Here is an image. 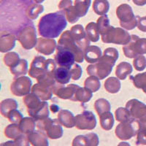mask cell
<instances>
[{
	"label": "cell",
	"mask_w": 146,
	"mask_h": 146,
	"mask_svg": "<svg viewBox=\"0 0 146 146\" xmlns=\"http://www.w3.org/2000/svg\"><path fill=\"white\" fill-rule=\"evenodd\" d=\"M65 13L62 10L43 15L38 23L39 35L44 38H56L66 27Z\"/></svg>",
	"instance_id": "6da1fadb"
},
{
	"label": "cell",
	"mask_w": 146,
	"mask_h": 146,
	"mask_svg": "<svg viewBox=\"0 0 146 146\" xmlns=\"http://www.w3.org/2000/svg\"><path fill=\"white\" fill-rule=\"evenodd\" d=\"M119 57V53L114 48H108L98 62L87 66L86 72L90 76L103 80L111 73L113 67Z\"/></svg>",
	"instance_id": "7a4b0ae2"
},
{
	"label": "cell",
	"mask_w": 146,
	"mask_h": 146,
	"mask_svg": "<svg viewBox=\"0 0 146 146\" xmlns=\"http://www.w3.org/2000/svg\"><path fill=\"white\" fill-rule=\"evenodd\" d=\"M36 127L39 131L43 132L48 138L57 139L63 136V129L58 120L45 118L36 122Z\"/></svg>",
	"instance_id": "3957f363"
},
{
	"label": "cell",
	"mask_w": 146,
	"mask_h": 146,
	"mask_svg": "<svg viewBox=\"0 0 146 146\" xmlns=\"http://www.w3.org/2000/svg\"><path fill=\"white\" fill-rule=\"evenodd\" d=\"M116 15L120 25L126 30H132L137 27V17L135 16L132 7L127 4H122L116 9Z\"/></svg>",
	"instance_id": "277c9868"
},
{
	"label": "cell",
	"mask_w": 146,
	"mask_h": 146,
	"mask_svg": "<svg viewBox=\"0 0 146 146\" xmlns=\"http://www.w3.org/2000/svg\"><path fill=\"white\" fill-rule=\"evenodd\" d=\"M140 129V123L137 119L131 118L128 121L121 122L115 128V134L121 140H128L137 135Z\"/></svg>",
	"instance_id": "5b68a950"
},
{
	"label": "cell",
	"mask_w": 146,
	"mask_h": 146,
	"mask_svg": "<svg viewBox=\"0 0 146 146\" xmlns=\"http://www.w3.org/2000/svg\"><path fill=\"white\" fill-rule=\"evenodd\" d=\"M104 43H113L116 45H126L131 40V35L123 28H115L113 26L104 35H101Z\"/></svg>",
	"instance_id": "8992f818"
},
{
	"label": "cell",
	"mask_w": 146,
	"mask_h": 146,
	"mask_svg": "<svg viewBox=\"0 0 146 146\" xmlns=\"http://www.w3.org/2000/svg\"><path fill=\"white\" fill-rule=\"evenodd\" d=\"M125 56L135 58L138 56L146 53V38H139L137 35H131V40L123 47Z\"/></svg>",
	"instance_id": "52a82bcc"
},
{
	"label": "cell",
	"mask_w": 146,
	"mask_h": 146,
	"mask_svg": "<svg viewBox=\"0 0 146 146\" xmlns=\"http://www.w3.org/2000/svg\"><path fill=\"white\" fill-rule=\"evenodd\" d=\"M21 46L26 50H31L37 43L36 32L33 23L28 24L18 32L16 36Z\"/></svg>",
	"instance_id": "ba28073f"
},
{
	"label": "cell",
	"mask_w": 146,
	"mask_h": 146,
	"mask_svg": "<svg viewBox=\"0 0 146 146\" xmlns=\"http://www.w3.org/2000/svg\"><path fill=\"white\" fill-rule=\"evenodd\" d=\"M58 46L63 47L67 50L72 52L75 55V62L82 63L84 60V51L77 45L73 37L72 36L70 30L65 31L62 34L58 42Z\"/></svg>",
	"instance_id": "9c48e42d"
},
{
	"label": "cell",
	"mask_w": 146,
	"mask_h": 146,
	"mask_svg": "<svg viewBox=\"0 0 146 146\" xmlns=\"http://www.w3.org/2000/svg\"><path fill=\"white\" fill-rule=\"evenodd\" d=\"M32 81L28 77H18L14 79L10 85V91L15 96H27L30 93V91H32Z\"/></svg>",
	"instance_id": "30bf717a"
},
{
	"label": "cell",
	"mask_w": 146,
	"mask_h": 146,
	"mask_svg": "<svg viewBox=\"0 0 146 146\" xmlns=\"http://www.w3.org/2000/svg\"><path fill=\"white\" fill-rule=\"evenodd\" d=\"M96 126V116L91 111L85 110L75 116V127L78 129L93 130Z\"/></svg>",
	"instance_id": "8fae6325"
},
{
	"label": "cell",
	"mask_w": 146,
	"mask_h": 146,
	"mask_svg": "<svg viewBox=\"0 0 146 146\" xmlns=\"http://www.w3.org/2000/svg\"><path fill=\"white\" fill-rule=\"evenodd\" d=\"M54 60L59 66L70 69L75 64V57L72 52L63 47L57 45Z\"/></svg>",
	"instance_id": "7c38bea8"
},
{
	"label": "cell",
	"mask_w": 146,
	"mask_h": 146,
	"mask_svg": "<svg viewBox=\"0 0 146 146\" xmlns=\"http://www.w3.org/2000/svg\"><path fill=\"white\" fill-rule=\"evenodd\" d=\"M72 36L73 37L77 45L84 51L88 46H90V40L87 36L86 32L83 26L80 24L72 27L70 29Z\"/></svg>",
	"instance_id": "4fadbf2b"
},
{
	"label": "cell",
	"mask_w": 146,
	"mask_h": 146,
	"mask_svg": "<svg viewBox=\"0 0 146 146\" xmlns=\"http://www.w3.org/2000/svg\"><path fill=\"white\" fill-rule=\"evenodd\" d=\"M47 60L48 59L45 57L41 56H35L30 65L29 75L35 79H38L41 75H43L46 70Z\"/></svg>",
	"instance_id": "5bb4252c"
},
{
	"label": "cell",
	"mask_w": 146,
	"mask_h": 146,
	"mask_svg": "<svg viewBox=\"0 0 146 146\" xmlns=\"http://www.w3.org/2000/svg\"><path fill=\"white\" fill-rule=\"evenodd\" d=\"M79 86L76 84H70L66 86H64L63 85L57 83L52 88L53 93L58 98L62 100H72L75 95L76 90L79 88Z\"/></svg>",
	"instance_id": "9a60e30c"
},
{
	"label": "cell",
	"mask_w": 146,
	"mask_h": 146,
	"mask_svg": "<svg viewBox=\"0 0 146 146\" xmlns=\"http://www.w3.org/2000/svg\"><path fill=\"white\" fill-rule=\"evenodd\" d=\"M56 41L54 39L48 38H38L37 43L35 46V50L38 53L43 55H51L57 48Z\"/></svg>",
	"instance_id": "2e32d148"
},
{
	"label": "cell",
	"mask_w": 146,
	"mask_h": 146,
	"mask_svg": "<svg viewBox=\"0 0 146 146\" xmlns=\"http://www.w3.org/2000/svg\"><path fill=\"white\" fill-rule=\"evenodd\" d=\"M16 40V36L13 34L2 32L0 36V51L6 53L13 50L15 45Z\"/></svg>",
	"instance_id": "e0dca14e"
},
{
	"label": "cell",
	"mask_w": 146,
	"mask_h": 146,
	"mask_svg": "<svg viewBox=\"0 0 146 146\" xmlns=\"http://www.w3.org/2000/svg\"><path fill=\"white\" fill-rule=\"evenodd\" d=\"M32 93L36 95L42 101H48L51 100L53 96L52 88L47 87L40 83H36L32 88Z\"/></svg>",
	"instance_id": "ac0fdd59"
},
{
	"label": "cell",
	"mask_w": 146,
	"mask_h": 146,
	"mask_svg": "<svg viewBox=\"0 0 146 146\" xmlns=\"http://www.w3.org/2000/svg\"><path fill=\"white\" fill-rule=\"evenodd\" d=\"M146 105L142 102L139 101L136 99H132L127 102L126 105V108L129 110L131 116L135 119H139L141 116L143 112V109L145 108Z\"/></svg>",
	"instance_id": "d6986e66"
},
{
	"label": "cell",
	"mask_w": 146,
	"mask_h": 146,
	"mask_svg": "<svg viewBox=\"0 0 146 146\" xmlns=\"http://www.w3.org/2000/svg\"><path fill=\"white\" fill-rule=\"evenodd\" d=\"M27 137L32 146H49L47 135L39 130L30 133Z\"/></svg>",
	"instance_id": "ffe728a7"
},
{
	"label": "cell",
	"mask_w": 146,
	"mask_h": 146,
	"mask_svg": "<svg viewBox=\"0 0 146 146\" xmlns=\"http://www.w3.org/2000/svg\"><path fill=\"white\" fill-rule=\"evenodd\" d=\"M59 123L64 127L71 129L75 126V117L72 112L67 110H61L58 113Z\"/></svg>",
	"instance_id": "44dd1931"
},
{
	"label": "cell",
	"mask_w": 146,
	"mask_h": 146,
	"mask_svg": "<svg viewBox=\"0 0 146 146\" xmlns=\"http://www.w3.org/2000/svg\"><path fill=\"white\" fill-rule=\"evenodd\" d=\"M102 56L100 48L96 45H90L84 50V58L88 63L94 64Z\"/></svg>",
	"instance_id": "7402d4cb"
},
{
	"label": "cell",
	"mask_w": 146,
	"mask_h": 146,
	"mask_svg": "<svg viewBox=\"0 0 146 146\" xmlns=\"http://www.w3.org/2000/svg\"><path fill=\"white\" fill-rule=\"evenodd\" d=\"M42 102L43 101L41 102V100L33 93L29 94L23 98V103L27 108L28 113H32L36 109H38L42 105Z\"/></svg>",
	"instance_id": "603a6c76"
},
{
	"label": "cell",
	"mask_w": 146,
	"mask_h": 146,
	"mask_svg": "<svg viewBox=\"0 0 146 146\" xmlns=\"http://www.w3.org/2000/svg\"><path fill=\"white\" fill-rule=\"evenodd\" d=\"M72 78L70 69L59 66L55 72V79L56 83L62 85L69 83Z\"/></svg>",
	"instance_id": "cb8c5ba5"
},
{
	"label": "cell",
	"mask_w": 146,
	"mask_h": 146,
	"mask_svg": "<svg viewBox=\"0 0 146 146\" xmlns=\"http://www.w3.org/2000/svg\"><path fill=\"white\" fill-rule=\"evenodd\" d=\"M49 114H50V112L48 108V103L46 102V101H43L42 105L38 109L29 113V116L33 118L36 121L48 118L49 117Z\"/></svg>",
	"instance_id": "d4e9b609"
},
{
	"label": "cell",
	"mask_w": 146,
	"mask_h": 146,
	"mask_svg": "<svg viewBox=\"0 0 146 146\" xmlns=\"http://www.w3.org/2000/svg\"><path fill=\"white\" fill-rule=\"evenodd\" d=\"M93 92H91L90 90L86 88H81L79 87L75 91V95L73 96L72 101L80 102L82 103H86L91 100L93 96Z\"/></svg>",
	"instance_id": "484cf974"
},
{
	"label": "cell",
	"mask_w": 146,
	"mask_h": 146,
	"mask_svg": "<svg viewBox=\"0 0 146 146\" xmlns=\"http://www.w3.org/2000/svg\"><path fill=\"white\" fill-rule=\"evenodd\" d=\"M18 102L13 99H6L2 100L0 105V111L2 116L7 118L8 115L13 110L18 108Z\"/></svg>",
	"instance_id": "4316f807"
},
{
	"label": "cell",
	"mask_w": 146,
	"mask_h": 146,
	"mask_svg": "<svg viewBox=\"0 0 146 146\" xmlns=\"http://www.w3.org/2000/svg\"><path fill=\"white\" fill-rule=\"evenodd\" d=\"M35 120L32 117H25L21 120L19 123V126L21 130L22 133L26 135H29L30 133L35 131V127L36 123Z\"/></svg>",
	"instance_id": "83f0119b"
},
{
	"label": "cell",
	"mask_w": 146,
	"mask_h": 146,
	"mask_svg": "<svg viewBox=\"0 0 146 146\" xmlns=\"http://www.w3.org/2000/svg\"><path fill=\"white\" fill-rule=\"evenodd\" d=\"M132 66L129 62H123L117 65L115 75L119 80H125L126 77L132 72Z\"/></svg>",
	"instance_id": "f1b7e54d"
},
{
	"label": "cell",
	"mask_w": 146,
	"mask_h": 146,
	"mask_svg": "<svg viewBox=\"0 0 146 146\" xmlns=\"http://www.w3.org/2000/svg\"><path fill=\"white\" fill-rule=\"evenodd\" d=\"M11 73L15 77H21L27 74L28 72V62L26 59H21L17 64L10 67Z\"/></svg>",
	"instance_id": "f546056e"
},
{
	"label": "cell",
	"mask_w": 146,
	"mask_h": 146,
	"mask_svg": "<svg viewBox=\"0 0 146 146\" xmlns=\"http://www.w3.org/2000/svg\"><path fill=\"white\" fill-rule=\"evenodd\" d=\"M43 11V5H42L41 4L33 3L27 7L26 10V15L30 20H35Z\"/></svg>",
	"instance_id": "4dcf8cb0"
},
{
	"label": "cell",
	"mask_w": 146,
	"mask_h": 146,
	"mask_svg": "<svg viewBox=\"0 0 146 146\" xmlns=\"http://www.w3.org/2000/svg\"><path fill=\"white\" fill-rule=\"evenodd\" d=\"M86 32L87 36L91 42H96L100 40V31L97 24L94 22H90L86 27Z\"/></svg>",
	"instance_id": "1f68e13d"
},
{
	"label": "cell",
	"mask_w": 146,
	"mask_h": 146,
	"mask_svg": "<svg viewBox=\"0 0 146 146\" xmlns=\"http://www.w3.org/2000/svg\"><path fill=\"white\" fill-rule=\"evenodd\" d=\"M121 83L118 78L110 77L105 82V88L108 93L116 94L120 91Z\"/></svg>",
	"instance_id": "d6a6232c"
},
{
	"label": "cell",
	"mask_w": 146,
	"mask_h": 146,
	"mask_svg": "<svg viewBox=\"0 0 146 146\" xmlns=\"http://www.w3.org/2000/svg\"><path fill=\"white\" fill-rule=\"evenodd\" d=\"M100 120L101 127L105 131H110L112 129L114 125V117L110 112L103 113L99 115Z\"/></svg>",
	"instance_id": "836d02e7"
},
{
	"label": "cell",
	"mask_w": 146,
	"mask_h": 146,
	"mask_svg": "<svg viewBox=\"0 0 146 146\" xmlns=\"http://www.w3.org/2000/svg\"><path fill=\"white\" fill-rule=\"evenodd\" d=\"M110 9V3L108 0H94L93 10L99 15H104L108 13Z\"/></svg>",
	"instance_id": "e575fe53"
},
{
	"label": "cell",
	"mask_w": 146,
	"mask_h": 146,
	"mask_svg": "<svg viewBox=\"0 0 146 146\" xmlns=\"http://www.w3.org/2000/svg\"><path fill=\"white\" fill-rule=\"evenodd\" d=\"M4 134L7 138L13 139H16L17 137L23 135L19 124H16V123H11V124L6 126Z\"/></svg>",
	"instance_id": "d590c367"
},
{
	"label": "cell",
	"mask_w": 146,
	"mask_h": 146,
	"mask_svg": "<svg viewBox=\"0 0 146 146\" xmlns=\"http://www.w3.org/2000/svg\"><path fill=\"white\" fill-rule=\"evenodd\" d=\"M91 3V0H75L74 6H75L80 18L86 15Z\"/></svg>",
	"instance_id": "8d00e7d4"
},
{
	"label": "cell",
	"mask_w": 146,
	"mask_h": 146,
	"mask_svg": "<svg viewBox=\"0 0 146 146\" xmlns=\"http://www.w3.org/2000/svg\"><path fill=\"white\" fill-rule=\"evenodd\" d=\"M94 108L96 110V113H98L99 115H100L107 113V112H110L111 105L108 100L101 98L95 101Z\"/></svg>",
	"instance_id": "74e56055"
},
{
	"label": "cell",
	"mask_w": 146,
	"mask_h": 146,
	"mask_svg": "<svg viewBox=\"0 0 146 146\" xmlns=\"http://www.w3.org/2000/svg\"><path fill=\"white\" fill-rule=\"evenodd\" d=\"M84 87L90 90L91 92L95 93L101 88V83L98 78L95 76H90L85 80Z\"/></svg>",
	"instance_id": "f35d334b"
},
{
	"label": "cell",
	"mask_w": 146,
	"mask_h": 146,
	"mask_svg": "<svg viewBox=\"0 0 146 146\" xmlns=\"http://www.w3.org/2000/svg\"><path fill=\"white\" fill-rule=\"evenodd\" d=\"M133 84L137 88L142 89L145 94H146V72L139 73L135 76L131 77Z\"/></svg>",
	"instance_id": "ab89813d"
},
{
	"label": "cell",
	"mask_w": 146,
	"mask_h": 146,
	"mask_svg": "<svg viewBox=\"0 0 146 146\" xmlns=\"http://www.w3.org/2000/svg\"><path fill=\"white\" fill-rule=\"evenodd\" d=\"M97 27H98L99 31H100V35H102L108 31L111 25L110 24V20L109 18L107 15H104L100 16V18L97 19V22H96Z\"/></svg>",
	"instance_id": "60d3db41"
},
{
	"label": "cell",
	"mask_w": 146,
	"mask_h": 146,
	"mask_svg": "<svg viewBox=\"0 0 146 146\" xmlns=\"http://www.w3.org/2000/svg\"><path fill=\"white\" fill-rule=\"evenodd\" d=\"M115 119L119 121L120 123L124 122L133 118L129 110L126 108H118L115 112Z\"/></svg>",
	"instance_id": "b9f144b4"
},
{
	"label": "cell",
	"mask_w": 146,
	"mask_h": 146,
	"mask_svg": "<svg viewBox=\"0 0 146 146\" xmlns=\"http://www.w3.org/2000/svg\"><path fill=\"white\" fill-rule=\"evenodd\" d=\"M4 63L8 67L14 66L20 61V56L15 52H9L5 55L3 58Z\"/></svg>",
	"instance_id": "7bdbcfd3"
},
{
	"label": "cell",
	"mask_w": 146,
	"mask_h": 146,
	"mask_svg": "<svg viewBox=\"0 0 146 146\" xmlns=\"http://www.w3.org/2000/svg\"><path fill=\"white\" fill-rule=\"evenodd\" d=\"M65 15H66V20L72 24L76 23L80 18V16L78 15V12H77L74 5H72V7H70V8H68L65 11Z\"/></svg>",
	"instance_id": "ee69618b"
},
{
	"label": "cell",
	"mask_w": 146,
	"mask_h": 146,
	"mask_svg": "<svg viewBox=\"0 0 146 146\" xmlns=\"http://www.w3.org/2000/svg\"><path fill=\"white\" fill-rule=\"evenodd\" d=\"M133 65L137 71H143L146 67V58L143 55L138 56L133 61Z\"/></svg>",
	"instance_id": "f6af8a7d"
},
{
	"label": "cell",
	"mask_w": 146,
	"mask_h": 146,
	"mask_svg": "<svg viewBox=\"0 0 146 146\" xmlns=\"http://www.w3.org/2000/svg\"><path fill=\"white\" fill-rule=\"evenodd\" d=\"M9 121L11 122L12 123H16V124H19L21 120L23 119V115L21 114L20 111H18V110L15 109L13 110V111L10 113V114L7 116Z\"/></svg>",
	"instance_id": "bcb514c9"
},
{
	"label": "cell",
	"mask_w": 146,
	"mask_h": 146,
	"mask_svg": "<svg viewBox=\"0 0 146 146\" xmlns=\"http://www.w3.org/2000/svg\"><path fill=\"white\" fill-rule=\"evenodd\" d=\"M70 74H71L72 79L74 80H78L80 78L83 73L81 66L78 64H74L72 67L70 68Z\"/></svg>",
	"instance_id": "7dc6e473"
},
{
	"label": "cell",
	"mask_w": 146,
	"mask_h": 146,
	"mask_svg": "<svg viewBox=\"0 0 146 146\" xmlns=\"http://www.w3.org/2000/svg\"><path fill=\"white\" fill-rule=\"evenodd\" d=\"M137 144L146 145V125H140V129L137 135Z\"/></svg>",
	"instance_id": "c3c4849f"
},
{
	"label": "cell",
	"mask_w": 146,
	"mask_h": 146,
	"mask_svg": "<svg viewBox=\"0 0 146 146\" xmlns=\"http://www.w3.org/2000/svg\"><path fill=\"white\" fill-rule=\"evenodd\" d=\"M72 146H88L86 135H78L72 140Z\"/></svg>",
	"instance_id": "681fc988"
},
{
	"label": "cell",
	"mask_w": 146,
	"mask_h": 146,
	"mask_svg": "<svg viewBox=\"0 0 146 146\" xmlns=\"http://www.w3.org/2000/svg\"><path fill=\"white\" fill-rule=\"evenodd\" d=\"M86 136L87 139H88V146H98L100 143V139H99L98 135H96V133L91 132L88 133Z\"/></svg>",
	"instance_id": "f907efd6"
},
{
	"label": "cell",
	"mask_w": 146,
	"mask_h": 146,
	"mask_svg": "<svg viewBox=\"0 0 146 146\" xmlns=\"http://www.w3.org/2000/svg\"><path fill=\"white\" fill-rule=\"evenodd\" d=\"M14 143L15 146H30L28 137L24 134L14 139Z\"/></svg>",
	"instance_id": "816d5d0a"
},
{
	"label": "cell",
	"mask_w": 146,
	"mask_h": 146,
	"mask_svg": "<svg viewBox=\"0 0 146 146\" xmlns=\"http://www.w3.org/2000/svg\"><path fill=\"white\" fill-rule=\"evenodd\" d=\"M73 5L72 0H61L58 4V9L65 13L66 10Z\"/></svg>",
	"instance_id": "f5cc1de1"
},
{
	"label": "cell",
	"mask_w": 146,
	"mask_h": 146,
	"mask_svg": "<svg viewBox=\"0 0 146 146\" xmlns=\"http://www.w3.org/2000/svg\"><path fill=\"white\" fill-rule=\"evenodd\" d=\"M137 17V28L143 32H146V16Z\"/></svg>",
	"instance_id": "db71d44e"
},
{
	"label": "cell",
	"mask_w": 146,
	"mask_h": 146,
	"mask_svg": "<svg viewBox=\"0 0 146 146\" xmlns=\"http://www.w3.org/2000/svg\"><path fill=\"white\" fill-rule=\"evenodd\" d=\"M132 2L137 6H144L146 5V0H132Z\"/></svg>",
	"instance_id": "11a10c76"
},
{
	"label": "cell",
	"mask_w": 146,
	"mask_h": 146,
	"mask_svg": "<svg viewBox=\"0 0 146 146\" xmlns=\"http://www.w3.org/2000/svg\"><path fill=\"white\" fill-rule=\"evenodd\" d=\"M0 146H15V143L13 141H7L5 143H2Z\"/></svg>",
	"instance_id": "9f6ffc18"
},
{
	"label": "cell",
	"mask_w": 146,
	"mask_h": 146,
	"mask_svg": "<svg viewBox=\"0 0 146 146\" xmlns=\"http://www.w3.org/2000/svg\"><path fill=\"white\" fill-rule=\"evenodd\" d=\"M50 110L53 113H56L58 110H59V107H58L56 105H52L50 106Z\"/></svg>",
	"instance_id": "6f0895ef"
},
{
	"label": "cell",
	"mask_w": 146,
	"mask_h": 146,
	"mask_svg": "<svg viewBox=\"0 0 146 146\" xmlns=\"http://www.w3.org/2000/svg\"><path fill=\"white\" fill-rule=\"evenodd\" d=\"M118 146H131L129 143H126V142H121L118 145Z\"/></svg>",
	"instance_id": "680465c9"
},
{
	"label": "cell",
	"mask_w": 146,
	"mask_h": 146,
	"mask_svg": "<svg viewBox=\"0 0 146 146\" xmlns=\"http://www.w3.org/2000/svg\"><path fill=\"white\" fill-rule=\"evenodd\" d=\"M44 1H45V0H34V2L36 4H40L42 3V2H43Z\"/></svg>",
	"instance_id": "91938a15"
},
{
	"label": "cell",
	"mask_w": 146,
	"mask_h": 146,
	"mask_svg": "<svg viewBox=\"0 0 146 146\" xmlns=\"http://www.w3.org/2000/svg\"><path fill=\"white\" fill-rule=\"evenodd\" d=\"M1 1H2V0H1Z\"/></svg>",
	"instance_id": "94428289"
}]
</instances>
